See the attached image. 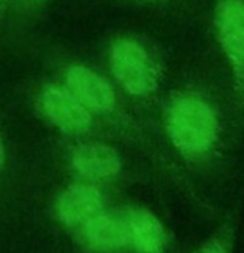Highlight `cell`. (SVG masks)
<instances>
[{"label":"cell","mask_w":244,"mask_h":253,"mask_svg":"<svg viewBox=\"0 0 244 253\" xmlns=\"http://www.w3.org/2000/svg\"><path fill=\"white\" fill-rule=\"evenodd\" d=\"M165 133L186 161L234 179L244 169V112L219 61L208 84L176 91L164 113Z\"/></svg>","instance_id":"obj_1"},{"label":"cell","mask_w":244,"mask_h":253,"mask_svg":"<svg viewBox=\"0 0 244 253\" xmlns=\"http://www.w3.org/2000/svg\"><path fill=\"white\" fill-rule=\"evenodd\" d=\"M214 49L244 112V0H213Z\"/></svg>","instance_id":"obj_2"},{"label":"cell","mask_w":244,"mask_h":253,"mask_svg":"<svg viewBox=\"0 0 244 253\" xmlns=\"http://www.w3.org/2000/svg\"><path fill=\"white\" fill-rule=\"evenodd\" d=\"M110 64L116 79L133 95L148 97L160 86L158 61L134 39H118L113 43Z\"/></svg>","instance_id":"obj_3"},{"label":"cell","mask_w":244,"mask_h":253,"mask_svg":"<svg viewBox=\"0 0 244 253\" xmlns=\"http://www.w3.org/2000/svg\"><path fill=\"white\" fill-rule=\"evenodd\" d=\"M124 219L130 232V247L136 253H168L170 234L163 220L146 207H128Z\"/></svg>","instance_id":"obj_4"},{"label":"cell","mask_w":244,"mask_h":253,"mask_svg":"<svg viewBox=\"0 0 244 253\" xmlns=\"http://www.w3.org/2000/svg\"><path fill=\"white\" fill-rule=\"evenodd\" d=\"M55 213L61 223L79 231L88 222L104 213L103 197L94 186L72 185L58 197Z\"/></svg>","instance_id":"obj_5"},{"label":"cell","mask_w":244,"mask_h":253,"mask_svg":"<svg viewBox=\"0 0 244 253\" xmlns=\"http://www.w3.org/2000/svg\"><path fill=\"white\" fill-rule=\"evenodd\" d=\"M83 246L97 253H113L130 247V232L124 216L101 213L79 229Z\"/></svg>","instance_id":"obj_6"},{"label":"cell","mask_w":244,"mask_h":253,"mask_svg":"<svg viewBox=\"0 0 244 253\" xmlns=\"http://www.w3.org/2000/svg\"><path fill=\"white\" fill-rule=\"evenodd\" d=\"M41 103L46 116L66 131H82L91 124L88 109L69 89L49 86L43 91Z\"/></svg>","instance_id":"obj_7"},{"label":"cell","mask_w":244,"mask_h":253,"mask_svg":"<svg viewBox=\"0 0 244 253\" xmlns=\"http://www.w3.org/2000/svg\"><path fill=\"white\" fill-rule=\"evenodd\" d=\"M66 82L69 91L85 107L95 112H106L112 109L115 94L109 84L95 72L83 66H73L67 70Z\"/></svg>","instance_id":"obj_8"},{"label":"cell","mask_w":244,"mask_h":253,"mask_svg":"<svg viewBox=\"0 0 244 253\" xmlns=\"http://www.w3.org/2000/svg\"><path fill=\"white\" fill-rule=\"evenodd\" d=\"M244 189L234 195L217 226L191 253H237Z\"/></svg>","instance_id":"obj_9"},{"label":"cell","mask_w":244,"mask_h":253,"mask_svg":"<svg viewBox=\"0 0 244 253\" xmlns=\"http://www.w3.org/2000/svg\"><path fill=\"white\" fill-rule=\"evenodd\" d=\"M73 166L88 179H107L115 176L121 169L118 154L101 143H86L79 146L73 154Z\"/></svg>","instance_id":"obj_10"},{"label":"cell","mask_w":244,"mask_h":253,"mask_svg":"<svg viewBox=\"0 0 244 253\" xmlns=\"http://www.w3.org/2000/svg\"><path fill=\"white\" fill-rule=\"evenodd\" d=\"M3 157H5V151H3V143H2V139H0V164L3 163Z\"/></svg>","instance_id":"obj_11"}]
</instances>
